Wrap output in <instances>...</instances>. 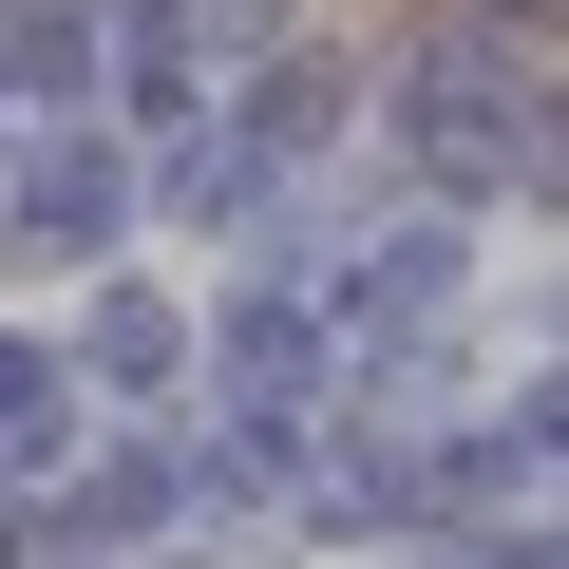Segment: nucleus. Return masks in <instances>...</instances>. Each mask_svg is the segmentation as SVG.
I'll list each match as a JSON object with an SVG mask.
<instances>
[{
	"instance_id": "1",
	"label": "nucleus",
	"mask_w": 569,
	"mask_h": 569,
	"mask_svg": "<svg viewBox=\"0 0 569 569\" xmlns=\"http://www.w3.org/2000/svg\"><path fill=\"white\" fill-rule=\"evenodd\" d=\"M114 228V152H39L20 171V247H96Z\"/></svg>"
},
{
	"instance_id": "2",
	"label": "nucleus",
	"mask_w": 569,
	"mask_h": 569,
	"mask_svg": "<svg viewBox=\"0 0 569 569\" xmlns=\"http://www.w3.org/2000/svg\"><path fill=\"white\" fill-rule=\"evenodd\" d=\"M0 456H58V361L0 342Z\"/></svg>"
},
{
	"instance_id": "3",
	"label": "nucleus",
	"mask_w": 569,
	"mask_h": 569,
	"mask_svg": "<svg viewBox=\"0 0 569 569\" xmlns=\"http://www.w3.org/2000/svg\"><path fill=\"white\" fill-rule=\"evenodd\" d=\"M437 284H456V247H437V228H399V247H380V284H361V323H418Z\"/></svg>"
},
{
	"instance_id": "4",
	"label": "nucleus",
	"mask_w": 569,
	"mask_h": 569,
	"mask_svg": "<svg viewBox=\"0 0 569 569\" xmlns=\"http://www.w3.org/2000/svg\"><path fill=\"white\" fill-rule=\"evenodd\" d=\"M96 361H114V380H171V305H152V284H114V305H96Z\"/></svg>"
},
{
	"instance_id": "5",
	"label": "nucleus",
	"mask_w": 569,
	"mask_h": 569,
	"mask_svg": "<svg viewBox=\"0 0 569 569\" xmlns=\"http://www.w3.org/2000/svg\"><path fill=\"white\" fill-rule=\"evenodd\" d=\"M531 456H550V475H569V380H550V399H531Z\"/></svg>"
}]
</instances>
